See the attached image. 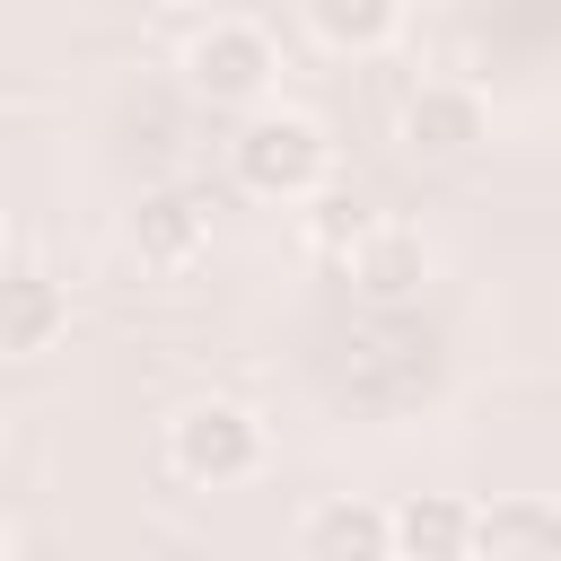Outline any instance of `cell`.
Returning a JSON list of instances; mask_svg holds the SVG:
<instances>
[{"mask_svg": "<svg viewBox=\"0 0 561 561\" xmlns=\"http://www.w3.org/2000/svg\"><path fill=\"white\" fill-rule=\"evenodd\" d=\"M228 167H237V184L263 193V202H307V193L324 184V167H333V140H324V123L298 114V105H254V114L237 123V140H228Z\"/></svg>", "mask_w": 561, "mask_h": 561, "instance_id": "1", "label": "cell"}, {"mask_svg": "<svg viewBox=\"0 0 561 561\" xmlns=\"http://www.w3.org/2000/svg\"><path fill=\"white\" fill-rule=\"evenodd\" d=\"M167 465H175L184 482H202V491L245 482V473L263 465V421H254L245 403H228V394L184 403V412L167 421Z\"/></svg>", "mask_w": 561, "mask_h": 561, "instance_id": "2", "label": "cell"}, {"mask_svg": "<svg viewBox=\"0 0 561 561\" xmlns=\"http://www.w3.org/2000/svg\"><path fill=\"white\" fill-rule=\"evenodd\" d=\"M272 70H280V44L263 18H202L184 35V79L219 105H254L272 88Z\"/></svg>", "mask_w": 561, "mask_h": 561, "instance_id": "3", "label": "cell"}, {"mask_svg": "<svg viewBox=\"0 0 561 561\" xmlns=\"http://www.w3.org/2000/svg\"><path fill=\"white\" fill-rule=\"evenodd\" d=\"M298 561H394V508L368 491H324L298 517Z\"/></svg>", "mask_w": 561, "mask_h": 561, "instance_id": "4", "label": "cell"}, {"mask_svg": "<svg viewBox=\"0 0 561 561\" xmlns=\"http://www.w3.org/2000/svg\"><path fill=\"white\" fill-rule=\"evenodd\" d=\"M482 131H491V105L473 79H421L403 96V149L412 158H465Z\"/></svg>", "mask_w": 561, "mask_h": 561, "instance_id": "5", "label": "cell"}, {"mask_svg": "<svg viewBox=\"0 0 561 561\" xmlns=\"http://www.w3.org/2000/svg\"><path fill=\"white\" fill-rule=\"evenodd\" d=\"M70 333V289L35 263H0V359H35Z\"/></svg>", "mask_w": 561, "mask_h": 561, "instance_id": "6", "label": "cell"}, {"mask_svg": "<svg viewBox=\"0 0 561 561\" xmlns=\"http://www.w3.org/2000/svg\"><path fill=\"white\" fill-rule=\"evenodd\" d=\"M131 245H140V263H158V272L193 263V254L210 245V202H202L193 184H149L140 210H131Z\"/></svg>", "mask_w": 561, "mask_h": 561, "instance_id": "7", "label": "cell"}, {"mask_svg": "<svg viewBox=\"0 0 561 561\" xmlns=\"http://www.w3.org/2000/svg\"><path fill=\"white\" fill-rule=\"evenodd\" d=\"M473 561H561V508L535 491H500L473 508Z\"/></svg>", "mask_w": 561, "mask_h": 561, "instance_id": "8", "label": "cell"}, {"mask_svg": "<svg viewBox=\"0 0 561 561\" xmlns=\"http://www.w3.org/2000/svg\"><path fill=\"white\" fill-rule=\"evenodd\" d=\"M394 561H473V500L456 491L394 500Z\"/></svg>", "mask_w": 561, "mask_h": 561, "instance_id": "9", "label": "cell"}, {"mask_svg": "<svg viewBox=\"0 0 561 561\" xmlns=\"http://www.w3.org/2000/svg\"><path fill=\"white\" fill-rule=\"evenodd\" d=\"M351 280L368 298H403L412 280H430V237L421 228H377L359 254H351Z\"/></svg>", "mask_w": 561, "mask_h": 561, "instance_id": "10", "label": "cell"}, {"mask_svg": "<svg viewBox=\"0 0 561 561\" xmlns=\"http://www.w3.org/2000/svg\"><path fill=\"white\" fill-rule=\"evenodd\" d=\"M307 35L342 44V53H377L403 35V9L394 0H307Z\"/></svg>", "mask_w": 561, "mask_h": 561, "instance_id": "11", "label": "cell"}, {"mask_svg": "<svg viewBox=\"0 0 561 561\" xmlns=\"http://www.w3.org/2000/svg\"><path fill=\"white\" fill-rule=\"evenodd\" d=\"M307 237H316V245H333V254H342V245L359 254V245L377 237V219H368V202H359V193H333V202H316Z\"/></svg>", "mask_w": 561, "mask_h": 561, "instance_id": "12", "label": "cell"}, {"mask_svg": "<svg viewBox=\"0 0 561 561\" xmlns=\"http://www.w3.org/2000/svg\"><path fill=\"white\" fill-rule=\"evenodd\" d=\"M0 237H9V210H0Z\"/></svg>", "mask_w": 561, "mask_h": 561, "instance_id": "13", "label": "cell"}]
</instances>
